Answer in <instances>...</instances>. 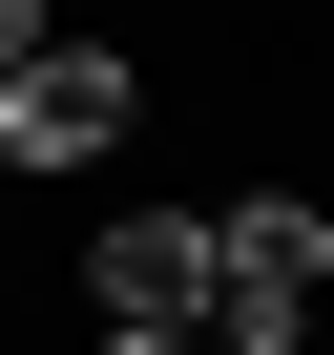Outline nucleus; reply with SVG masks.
<instances>
[{
    "label": "nucleus",
    "instance_id": "1",
    "mask_svg": "<svg viewBox=\"0 0 334 355\" xmlns=\"http://www.w3.org/2000/svg\"><path fill=\"white\" fill-rule=\"evenodd\" d=\"M313 313H334V209L230 189L209 209V355H313Z\"/></svg>",
    "mask_w": 334,
    "mask_h": 355
},
{
    "label": "nucleus",
    "instance_id": "2",
    "mask_svg": "<svg viewBox=\"0 0 334 355\" xmlns=\"http://www.w3.org/2000/svg\"><path fill=\"white\" fill-rule=\"evenodd\" d=\"M125 125H146V63H125V42H42L21 84H0V167H21V189L125 167Z\"/></svg>",
    "mask_w": 334,
    "mask_h": 355
},
{
    "label": "nucleus",
    "instance_id": "3",
    "mask_svg": "<svg viewBox=\"0 0 334 355\" xmlns=\"http://www.w3.org/2000/svg\"><path fill=\"white\" fill-rule=\"evenodd\" d=\"M84 334H209V209H105L84 230Z\"/></svg>",
    "mask_w": 334,
    "mask_h": 355
},
{
    "label": "nucleus",
    "instance_id": "4",
    "mask_svg": "<svg viewBox=\"0 0 334 355\" xmlns=\"http://www.w3.org/2000/svg\"><path fill=\"white\" fill-rule=\"evenodd\" d=\"M42 42H63V0H0V84H21V63H42Z\"/></svg>",
    "mask_w": 334,
    "mask_h": 355
},
{
    "label": "nucleus",
    "instance_id": "5",
    "mask_svg": "<svg viewBox=\"0 0 334 355\" xmlns=\"http://www.w3.org/2000/svg\"><path fill=\"white\" fill-rule=\"evenodd\" d=\"M84 355H209V334H84Z\"/></svg>",
    "mask_w": 334,
    "mask_h": 355
}]
</instances>
